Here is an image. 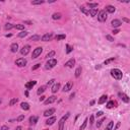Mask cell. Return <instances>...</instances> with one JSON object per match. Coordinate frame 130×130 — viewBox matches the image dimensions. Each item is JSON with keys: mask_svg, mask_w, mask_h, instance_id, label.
I'll return each mask as SVG.
<instances>
[{"mask_svg": "<svg viewBox=\"0 0 130 130\" xmlns=\"http://www.w3.org/2000/svg\"><path fill=\"white\" fill-rule=\"evenodd\" d=\"M45 99H46V97H44V95H41V98H40V102L45 101Z\"/></svg>", "mask_w": 130, "mask_h": 130, "instance_id": "obj_53", "label": "cell"}, {"mask_svg": "<svg viewBox=\"0 0 130 130\" xmlns=\"http://www.w3.org/2000/svg\"><path fill=\"white\" fill-rule=\"evenodd\" d=\"M74 64H75V59L71 58V59H69V60H68L67 62L65 63L64 65H65V66H66V67H68V68H73Z\"/></svg>", "mask_w": 130, "mask_h": 130, "instance_id": "obj_14", "label": "cell"}, {"mask_svg": "<svg viewBox=\"0 0 130 130\" xmlns=\"http://www.w3.org/2000/svg\"><path fill=\"white\" fill-rule=\"evenodd\" d=\"M111 75H112V77H114V78L117 79V80L122 79V76H123V74H122V71L120 69H117V68H114V69L111 70Z\"/></svg>", "mask_w": 130, "mask_h": 130, "instance_id": "obj_1", "label": "cell"}, {"mask_svg": "<svg viewBox=\"0 0 130 130\" xmlns=\"http://www.w3.org/2000/svg\"><path fill=\"white\" fill-rule=\"evenodd\" d=\"M79 9H80V11H81V12H82V13H85V15H89V16H90V10H87V9H85V7H82V6H81V7H80V8H79Z\"/></svg>", "mask_w": 130, "mask_h": 130, "instance_id": "obj_36", "label": "cell"}, {"mask_svg": "<svg viewBox=\"0 0 130 130\" xmlns=\"http://www.w3.org/2000/svg\"><path fill=\"white\" fill-rule=\"evenodd\" d=\"M120 126H121V123H120V122H117V124H116V126H115V127H114V130H117L118 128H119V127H120Z\"/></svg>", "mask_w": 130, "mask_h": 130, "instance_id": "obj_48", "label": "cell"}, {"mask_svg": "<svg viewBox=\"0 0 130 130\" xmlns=\"http://www.w3.org/2000/svg\"><path fill=\"white\" fill-rule=\"evenodd\" d=\"M70 116V113L68 112L66 115H64L61 119L59 120V127H58V130H64V124H65V121H66L68 118Z\"/></svg>", "mask_w": 130, "mask_h": 130, "instance_id": "obj_2", "label": "cell"}, {"mask_svg": "<svg viewBox=\"0 0 130 130\" xmlns=\"http://www.w3.org/2000/svg\"><path fill=\"white\" fill-rule=\"evenodd\" d=\"M10 51L12 52V53H16V52L18 51V44H17V43L11 44V46H10Z\"/></svg>", "mask_w": 130, "mask_h": 130, "instance_id": "obj_20", "label": "cell"}, {"mask_svg": "<svg viewBox=\"0 0 130 130\" xmlns=\"http://www.w3.org/2000/svg\"><path fill=\"white\" fill-rule=\"evenodd\" d=\"M54 81H55V79H51V80H49V81L47 82V85H53V83H54Z\"/></svg>", "mask_w": 130, "mask_h": 130, "instance_id": "obj_47", "label": "cell"}, {"mask_svg": "<svg viewBox=\"0 0 130 130\" xmlns=\"http://www.w3.org/2000/svg\"><path fill=\"white\" fill-rule=\"evenodd\" d=\"M105 120H106V118H105V117H103L101 120H99V121L97 122V127H98V128H100L101 126H102V124H103V122H104Z\"/></svg>", "mask_w": 130, "mask_h": 130, "instance_id": "obj_40", "label": "cell"}, {"mask_svg": "<svg viewBox=\"0 0 130 130\" xmlns=\"http://www.w3.org/2000/svg\"><path fill=\"white\" fill-rule=\"evenodd\" d=\"M119 33H120L119 30H113V35H117V34H119Z\"/></svg>", "mask_w": 130, "mask_h": 130, "instance_id": "obj_50", "label": "cell"}, {"mask_svg": "<svg viewBox=\"0 0 130 130\" xmlns=\"http://www.w3.org/2000/svg\"><path fill=\"white\" fill-rule=\"evenodd\" d=\"M59 89H60V83H54V85H53V86L51 87V91L53 94H56L57 91L59 90Z\"/></svg>", "mask_w": 130, "mask_h": 130, "instance_id": "obj_17", "label": "cell"}, {"mask_svg": "<svg viewBox=\"0 0 130 130\" xmlns=\"http://www.w3.org/2000/svg\"><path fill=\"white\" fill-rule=\"evenodd\" d=\"M11 36H12V35H11V34H9V35H6L5 37H7V38H8V37H11Z\"/></svg>", "mask_w": 130, "mask_h": 130, "instance_id": "obj_60", "label": "cell"}, {"mask_svg": "<svg viewBox=\"0 0 130 130\" xmlns=\"http://www.w3.org/2000/svg\"><path fill=\"white\" fill-rule=\"evenodd\" d=\"M94 122H95V116H94V115H91V116L90 117V126H93Z\"/></svg>", "mask_w": 130, "mask_h": 130, "instance_id": "obj_43", "label": "cell"}, {"mask_svg": "<svg viewBox=\"0 0 130 130\" xmlns=\"http://www.w3.org/2000/svg\"><path fill=\"white\" fill-rule=\"evenodd\" d=\"M14 29L20 30H25V25H15Z\"/></svg>", "mask_w": 130, "mask_h": 130, "instance_id": "obj_38", "label": "cell"}, {"mask_svg": "<svg viewBox=\"0 0 130 130\" xmlns=\"http://www.w3.org/2000/svg\"><path fill=\"white\" fill-rule=\"evenodd\" d=\"M22 120H25V115H20V116H18L16 118V121L17 122H21Z\"/></svg>", "mask_w": 130, "mask_h": 130, "instance_id": "obj_45", "label": "cell"}, {"mask_svg": "<svg viewBox=\"0 0 130 130\" xmlns=\"http://www.w3.org/2000/svg\"><path fill=\"white\" fill-rule=\"evenodd\" d=\"M106 39L108 40V41H110V42H114V41H115V40H114V38L112 36H110V35H106Z\"/></svg>", "mask_w": 130, "mask_h": 130, "instance_id": "obj_44", "label": "cell"}, {"mask_svg": "<svg viewBox=\"0 0 130 130\" xmlns=\"http://www.w3.org/2000/svg\"><path fill=\"white\" fill-rule=\"evenodd\" d=\"M15 64L20 67H24L26 65V60L25 58H18V59H16V61H15Z\"/></svg>", "mask_w": 130, "mask_h": 130, "instance_id": "obj_7", "label": "cell"}, {"mask_svg": "<svg viewBox=\"0 0 130 130\" xmlns=\"http://www.w3.org/2000/svg\"><path fill=\"white\" fill-rule=\"evenodd\" d=\"M115 57H112V58H109V59H107V60H105L104 61V65H108V64H110L111 62H113V61H115Z\"/></svg>", "mask_w": 130, "mask_h": 130, "instance_id": "obj_32", "label": "cell"}, {"mask_svg": "<svg viewBox=\"0 0 130 130\" xmlns=\"http://www.w3.org/2000/svg\"><path fill=\"white\" fill-rule=\"evenodd\" d=\"M42 52H43V48H42V47H38V48H36L35 50L33 51L32 58H33V59L38 58V57H39V56L42 54Z\"/></svg>", "mask_w": 130, "mask_h": 130, "instance_id": "obj_5", "label": "cell"}, {"mask_svg": "<svg viewBox=\"0 0 130 130\" xmlns=\"http://www.w3.org/2000/svg\"><path fill=\"white\" fill-rule=\"evenodd\" d=\"M65 48H66V54H70V53L73 51V47H72V46H70L69 44H66Z\"/></svg>", "mask_w": 130, "mask_h": 130, "instance_id": "obj_27", "label": "cell"}, {"mask_svg": "<svg viewBox=\"0 0 130 130\" xmlns=\"http://www.w3.org/2000/svg\"><path fill=\"white\" fill-rule=\"evenodd\" d=\"M52 38H53V34L52 33H48V34H45L43 37H41V40L43 42H48V41H50Z\"/></svg>", "mask_w": 130, "mask_h": 130, "instance_id": "obj_9", "label": "cell"}, {"mask_svg": "<svg viewBox=\"0 0 130 130\" xmlns=\"http://www.w3.org/2000/svg\"><path fill=\"white\" fill-rule=\"evenodd\" d=\"M113 126H114V121H111V122H109V124L107 125V127L105 128V130H112Z\"/></svg>", "mask_w": 130, "mask_h": 130, "instance_id": "obj_34", "label": "cell"}, {"mask_svg": "<svg viewBox=\"0 0 130 130\" xmlns=\"http://www.w3.org/2000/svg\"><path fill=\"white\" fill-rule=\"evenodd\" d=\"M1 130H8V126H6V125H3L2 127H1Z\"/></svg>", "mask_w": 130, "mask_h": 130, "instance_id": "obj_51", "label": "cell"}, {"mask_svg": "<svg viewBox=\"0 0 130 130\" xmlns=\"http://www.w3.org/2000/svg\"><path fill=\"white\" fill-rule=\"evenodd\" d=\"M25 25H33V22L30 21V20H26V21H25Z\"/></svg>", "mask_w": 130, "mask_h": 130, "instance_id": "obj_54", "label": "cell"}, {"mask_svg": "<svg viewBox=\"0 0 130 130\" xmlns=\"http://www.w3.org/2000/svg\"><path fill=\"white\" fill-rule=\"evenodd\" d=\"M28 32H26V30H21V33H20L18 34V37L20 38H25V37H26L28 36Z\"/></svg>", "mask_w": 130, "mask_h": 130, "instance_id": "obj_39", "label": "cell"}, {"mask_svg": "<svg viewBox=\"0 0 130 130\" xmlns=\"http://www.w3.org/2000/svg\"><path fill=\"white\" fill-rule=\"evenodd\" d=\"M95 68L97 70H98V69H100V68H101V65H97V66H95Z\"/></svg>", "mask_w": 130, "mask_h": 130, "instance_id": "obj_58", "label": "cell"}, {"mask_svg": "<svg viewBox=\"0 0 130 130\" xmlns=\"http://www.w3.org/2000/svg\"><path fill=\"white\" fill-rule=\"evenodd\" d=\"M61 17H62V14L59 13V12H55V13H53V15H52V18H53V20H60Z\"/></svg>", "mask_w": 130, "mask_h": 130, "instance_id": "obj_24", "label": "cell"}, {"mask_svg": "<svg viewBox=\"0 0 130 130\" xmlns=\"http://www.w3.org/2000/svg\"><path fill=\"white\" fill-rule=\"evenodd\" d=\"M95 100L90 101V106H93V105H95Z\"/></svg>", "mask_w": 130, "mask_h": 130, "instance_id": "obj_55", "label": "cell"}, {"mask_svg": "<svg viewBox=\"0 0 130 130\" xmlns=\"http://www.w3.org/2000/svg\"><path fill=\"white\" fill-rule=\"evenodd\" d=\"M1 102H2V101H1V99H0V104H1Z\"/></svg>", "mask_w": 130, "mask_h": 130, "instance_id": "obj_61", "label": "cell"}, {"mask_svg": "<svg viewBox=\"0 0 130 130\" xmlns=\"http://www.w3.org/2000/svg\"><path fill=\"white\" fill-rule=\"evenodd\" d=\"M53 56H55V51H50L46 57H47L48 59H51V57H53Z\"/></svg>", "mask_w": 130, "mask_h": 130, "instance_id": "obj_42", "label": "cell"}, {"mask_svg": "<svg viewBox=\"0 0 130 130\" xmlns=\"http://www.w3.org/2000/svg\"><path fill=\"white\" fill-rule=\"evenodd\" d=\"M107 17H108V13L105 11V9L104 10H101L100 12H99V14H98V20L101 21V22L106 21L107 20Z\"/></svg>", "mask_w": 130, "mask_h": 130, "instance_id": "obj_4", "label": "cell"}, {"mask_svg": "<svg viewBox=\"0 0 130 130\" xmlns=\"http://www.w3.org/2000/svg\"><path fill=\"white\" fill-rule=\"evenodd\" d=\"M38 120H39V117L38 116H32V117H30V125H36L37 124V122Z\"/></svg>", "mask_w": 130, "mask_h": 130, "instance_id": "obj_18", "label": "cell"}, {"mask_svg": "<svg viewBox=\"0 0 130 130\" xmlns=\"http://www.w3.org/2000/svg\"><path fill=\"white\" fill-rule=\"evenodd\" d=\"M55 121H56V117L55 116H52V117H50V118H48L47 120H46V125H53L55 123Z\"/></svg>", "mask_w": 130, "mask_h": 130, "instance_id": "obj_16", "label": "cell"}, {"mask_svg": "<svg viewBox=\"0 0 130 130\" xmlns=\"http://www.w3.org/2000/svg\"><path fill=\"white\" fill-rule=\"evenodd\" d=\"M49 3H54L55 2V0H50V1H48Z\"/></svg>", "mask_w": 130, "mask_h": 130, "instance_id": "obj_59", "label": "cell"}, {"mask_svg": "<svg viewBox=\"0 0 130 130\" xmlns=\"http://www.w3.org/2000/svg\"><path fill=\"white\" fill-rule=\"evenodd\" d=\"M20 107H21V109L25 110V111H29L30 110V104H29V103H26V102H22L20 104Z\"/></svg>", "mask_w": 130, "mask_h": 130, "instance_id": "obj_21", "label": "cell"}, {"mask_svg": "<svg viewBox=\"0 0 130 130\" xmlns=\"http://www.w3.org/2000/svg\"><path fill=\"white\" fill-rule=\"evenodd\" d=\"M40 66H41V64H40V63H37V64L35 65V66H33V67H32V70H37Z\"/></svg>", "mask_w": 130, "mask_h": 130, "instance_id": "obj_46", "label": "cell"}, {"mask_svg": "<svg viewBox=\"0 0 130 130\" xmlns=\"http://www.w3.org/2000/svg\"><path fill=\"white\" fill-rule=\"evenodd\" d=\"M56 100H57V97H55V95H51V97L46 99L44 103H45V105H49V104H52V103L56 102Z\"/></svg>", "mask_w": 130, "mask_h": 130, "instance_id": "obj_10", "label": "cell"}, {"mask_svg": "<svg viewBox=\"0 0 130 130\" xmlns=\"http://www.w3.org/2000/svg\"><path fill=\"white\" fill-rule=\"evenodd\" d=\"M13 28H14V25H12V24H9V22H7V24L5 25V26H4V29H5L6 30H9L13 29Z\"/></svg>", "mask_w": 130, "mask_h": 130, "instance_id": "obj_33", "label": "cell"}, {"mask_svg": "<svg viewBox=\"0 0 130 130\" xmlns=\"http://www.w3.org/2000/svg\"><path fill=\"white\" fill-rule=\"evenodd\" d=\"M36 85H37V81H36V80H33V81H29V82L25 83V89L28 90H32Z\"/></svg>", "mask_w": 130, "mask_h": 130, "instance_id": "obj_12", "label": "cell"}, {"mask_svg": "<svg viewBox=\"0 0 130 130\" xmlns=\"http://www.w3.org/2000/svg\"><path fill=\"white\" fill-rule=\"evenodd\" d=\"M87 6L91 9H95L98 7V3H90V2H87Z\"/></svg>", "mask_w": 130, "mask_h": 130, "instance_id": "obj_35", "label": "cell"}, {"mask_svg": "<svg viewBox=\"0 0 130 130\" xmlns=\"http://www.w3.org/2000/svg\"><path fill=\"white\" fill-rule=\"evenodd\" d=\"M66 38V35H57L55 37V40L56 41H60V40H64Z\"/></svg>", "mask_w": 130, "mask_h": 130, "instance_id": "obj_37", "label": "cell"}, {"mask_svg": "<svg viewBox=\"0 0 130 130\" xmlns=\"http://www.w3.org/2000/svg\"><path fill=\"white\" fill-rule=\"evenodd\" d=\"M87 121H89V119H87V118H85V121H83V123H82V125L79 127V130H85V129L86 125H87Z\"/></svg>", "mask_w": 130, "mask_h": 130, "instance_id": "obj_30", "label": "cell"}, {"mask_svg": "<svg viewBox=\"0 0 130 130\" xmlns=\"http://www.w3.org/2000/svg\"><path fill=\"white\" fill-rule=\"evenodd\" d=\"M41 40V36H39V35H34V36H32L29 39V41H34V42H37V41H40Z\"/></svg>", "mask_w": 130, "mask_h": 130, "instance_id": "obj_23", "label": "cell"}, {"mask_svg": "<svg viewBox=\"0 0 130 130\" xmlns=\"http://www.w3.org/2000/svg\"><path fill=\"white\" fill-rule=\"evenodd\" d=\"M15 130H22V127L21 126H17V127L15 128Z\"/></svg>", "mask_w": 130, "mask_h": 130, "instance_id": "obj_57", "label": "cell"}, {"mask_svg": "<svg viewBox=\"0 0 130 130\" xmlns=\"http://www.w3.org/2000/svg\"><path fill=\"white\" fill-rule=\"evenodd\" d=\"M123 21H125L126 24H129V22H130V20H128V18H126V17H124V18H123Z\"/></svg>", "mask_w": 130, "mask_h": 130, "instance_id": "obj_52", "label": "cell"}, {"mask_svg": "<svg viewBox=\"0 0 130 130\" xmlns=\"http://www.w3.org/2000/svg\"><path fill=\"white\" fill-rule=\"evenodd\" d=\"M118 97H119L124 103H129V97H128V95H126V94H124V93H119V94H118Z\"/></svg>", "mask_w": 130, "mask_h": 130, "instance_id": "obj_11", "label": "cell"}, {"mask_svg": "<svg viewBox=\"0 0 130 130\" xmlns=\"http://www.w3.org/2000/svg\"><path fill=\"white\" fill-rule=\"evenodd\" d=\"M28 130H32V129H30V128H29V129H28Z\"/></svg>", "mask_w": 130, "mask_h": 130, "instance_id": "obj_62", "label": "cell"}, {"mask_svg": "<svg viewBox=\"0 0 130 130\" xmlns=\"http://www.w3.org/2000/svg\"><path fill=\"white\" fill-rule=\"evenodd\" d=\"M30 51V45H25V46H24V47L20 49V54L22 56H25V55L29 54Z\"/></svg>", "mask_w": 130, "mask_h": 130, "instance_id": "obj_6", "label": "cell"}, {"mask_svg": "<svg viewBox=\"0 0 130 130\" xmlns=\"http://www.w3.org/2000/svg\"><path fill=\"white\" fill-rule=\"evenodd\" d=\"M97 14H98V8H95V9H90V15L91 17L95 16Z\"/></svg>", "mask_w": 130, "mask_h": 130, "instance_id": "obj_29", "label": "cell"}, {"mask_svg": "<svg viewBox=\"0 0 130 130\" xmlns=\"http://www.w3.org/2000/svg\"><path fill=\"white\" fill-rule=\"evenodd\" d=\"M74 95H75V94H74V93L70 95V98H69V99H70V100H72V99H73V98H74Z\"/></svg>", "mask_w": 130, "mask_h": 130, "instance_id": "obj_56", "label": "cell"}, {"mask_svg": "<svg viewBox=\"0 0 130 130\" xmlns=\"http://www.w3.org/2000/svg\"><path fill=\"white\" fill-rule=\"evenodd\" d=\"M56 65H57V60L54 59V58H51V59H49L47 62H46L45 68H46V69H51V68L55 67Z\"/></svg>", "mask_w": 130, "mask_h": 130, "instance_id": "obj_3", "label": "cell"}, {"mask_svg": "<svg viewBox=\"0 0 130 130\" xmlns=\"http://www.w3.org/2000/svg\"><path fill=\"white\" fill-rule=\"evenodd\" d=\"M107 100H108V97H107L106 95H103L102 97H101L100 99H99V102H98V103H99V104H100V105H102V104H105Z\"/></svg>", "mask_w": 130, "mask_h": 130, "instance_id": "obj_22", "label": "cell"}, {"mask_svg": "<svg viewBox=\"0 0 130 130\" xmlns=\"http://www.w3.org/2000/svg\"><path fill=\"white\" fill-rule=\"evenodd\" d=\"M72 86H73V83H72V81H68L67 83H65V85L63 86V91L64 93H67V91H69L71 89H72Z\"/></svg>", "mask_w": 130, "mask_h": 130, "instance_id": "obj_8", "label": "cell"}, {"mask_svg": "<svg viewBox=\"0 0 130 130\" xmlns=\"http://www.w3.org/2000/svg\"><path fill=\"white\" fill-rule=\"evenodd\" d=\"M115 105H116V103L114 102V101H110V102L107 103L106 107H107L108 109H112V108H114V107H115Z\"/></svg>", "mask_w": 130, "mask_h": 130, "instance_id": "obj_28", "label": "cell"}, {"mask_svg": "<svg viewBox=\"0 0 130 130\" xmlns=\"http://www.w3.org/2000/svg\"><path fill=\"white\" fill-rule=\"evenodd\" d=\"M81 72H82V68L81 67H77L75 69V77H79L80 75H81Z\"/></svg>", "mask_w": 130, "mask_h": 130, "instance_id": "obj_25", "label": "cell"}, {"mask_svg": "<svg viewBox=\"0 0 130 130\" xmlns=\"http://www.w3.org/2000/svg\"><path fill=\"white\" fill-rule=\"evenodd\" d=\"M111 25H112V26H114V28H119V26L122 25V22L119 20H113L111 21Z\"/></svg>", "mask_w": 130, "mask_h": 130, "instance_id": "obj_19", "label": "cell"}, {"mask_svg": "<svg viewBox=\"0 0 130 130\" xmlns=\"http://www.w3.org/2000/svg\"><path fill=\"white\" fill-rule=\"evenodd\" d=\"M54 113H55V109H54V108H51V109L46 110L43 115H44L45 117H50V116H52Z\"/></svg>", "mask_w": 130, "mask_h": 130, "instance_id": "obj_13", "label": "cell"}, {"mask_svg": "<svg viewBox=\"0 0 130 130\" xmlns=\"http://www.w3.org/2000/svg\"><path fill=\"white\" fill-rule=\"evenodd\" d=\"M45 1L44 0H35V1H32L30 3H32L33 5H41V4H43Z\"/></svg>", "mask_w": 130, "mask_h": 130, "instance_id": "obj_31", "label": "cell"}, {"mask_svg": "<svg viewBox=\"0 0 130 130\" xmlns=\"http://www.w3.org/2000/svg\"><path fill=\"white\" fill-rule=\"evenodd\" d=\"M105 11L106 12H109V13H114L116 11V8H115V6H113V5H107L105 7Z\"/></svg>", "mask_w": 130, "mask_h": 130, "instance_id": "obj_15", "label": "cell"}, {"mask_svg": "<svg viewBox=\"0 0 130 130\" xmlns=\"http://www.w3.org/2000/svg\"><path fill=\"white\" fill-rule=\"evenodd\" d=\"M17 102H18V99H17V98H13L12 100H11V101L9 102V106H14Z\"/></svg>", "mask_w": 130, "mask_h": 130, "instance_id": "obj_41", "label": "cell"}, {"mask_svg": "<svg viewBox=\"0 0 130 130\" xmlns=\"http://www.w3.org/2000/svg\"><path fill=\"white\" fill-rule=\"evenodd\" d=\"M46 87H47V86H46V85H43V86H40L39 87V90H37V95H41L42 94H43L44 93V91L46 90Z\"/></svg>", "mask_w": 130, "mask_h": 130, "instance_id": "obj_26", "label": "cell"}, {"mask_svg": "<svg viewBox=\"0 0 130 130\" xmlns=\"http://www.w3.org/2000/svg\"><path fill=\"white\" fill-rule=\"evenodd\" d=\"M103 114H104V112H102V111H99V112L95 114V116H97V117H100V116H103Z\"/></svg>", "mask_w": 130, "mask_h": 130, "instance_id": "obj_49", "label": "cell"}]
</instances>
